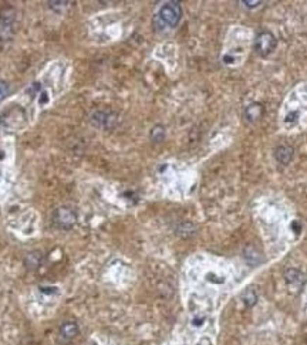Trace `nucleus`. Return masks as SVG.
Listing matches in <instances>:
<instances>
[{"instance_id":"1","label":"nucleus","mask_w":307,"mask_h":345,"mask_svg":"<svg viewBox=\"0 0 307 345\" xmlns=\"http://www.w3.org/2000/svg\"><path fill=\"white\" fill-rule=\"evenodd\" d=\"M182 17V7L179 1H168L159 10V19L168 27H175L181 21Z\"/></svg>"},{"instance_id":"2","label":"nucleus","mask_w":307,"mask_h":345,"mask_svg":"<svg viewBox=\"0 0 307 345\" xmlns=\"http://www.w3.org/2000/svg\"><path fill=\"white\" fill-rule=\"evenodd\" d=\"M54 223L63 230L71 229L77 223L76 212L70 207H59L54 213Z\"/></svg>"},{"instance_id":"3","label":"nucleus","mask_w":307,"mask_h":345,"mask_svg":"<svg viewBox=\"0 0 307 345\" xmlns=\"http://www.w3.org/2000/svg\"><path fill=\"white\" fill-rule=\"evenodd\" d=\"M80 332V328L77 325V323L74 321H66L63 323L59 328V334H57V341L60 345H68L71 344L77 338Z\"/></svg>"},{"instance_id":"4","label":"nucleus","mask_w":307,"mask_h":345,"mask_svg":"<svg viewBox=\"0 0 307 345\" xmlns=\"http://www.w3.org/2000/svg\"><path fill=\"white\" fill-rule=\"evenodd\" d=\"M276 47V39L270 32H263L258 34L256 40H255V50L261 54V56H267L270 54Z\"/></svg>"},{"instance_id":"5","label":"nucleus","mask_w":307,"mask_h":345,"mask_svg":"<svg viewBox=\"0 0 307 345\" xmlns=\"http://www.w3.org/2000/svg\"><path fill=\"white\" fill-rule=\"evenodd\" d=\"M15 21L13 9H3L0 12V40H7L12 34V26Z\"/></svg>"},{"instance_id":"6","label":"nucleus","mask_w":307,"mask_h":345,"mask_svg":"<svg viewBox=\"0 0 307 345\" xmlns=\"http://www.w3.org/2000/svg\"><path fill=\"white\" fill-rule=\"evenodd\" d=\"M275 157H276L277 162L282 165H287L290 163V161L293 159V148L287 146V145H280L277 146L275 151Z\"/></svg>"},{"instance_id":"7","label":"nucleus","mask_w":307,"mask_h":345,"mask_svg":"<svg viewBox=\"0 0 307 345\" xmlns=\"http://www.w3.org/2000/svg\"><path fill=\"white\" fill-rule=\"evenodd\" d=\"M285 277H286V282L289 283L290 285H300L305 280L303 274L299 270H287Z\"/></svg>"},{"instance_id":"8","label":"nucleus","mask_w":307,"mask_h":345,"mask_svg":"<svg viewBox=\"0 0 307 345\" xmlns=\"http://www.w3.org/2000/svg\"><path fill=\"white\" fill-rule=\"evenodd\" d=\"M262 112H263V110H262V107L259 105V104H252V105H249L247 108H246V118H247V121H250V122H255L256 120H259L262 115Z\"/></svg>"},{"instance_id":"9","label":"nucleus","mask_w":307,"mask_h":345,"mask_svg":"<svg viewBox=\"0 0 307 345\" xmlns=\"http://www.w3.org/2000/svg\"><path fill=\"white\" fill-rule=\"evenodd\" d=\"M98 120V126H110L111 125V121L115 122V117L111 115V114H106V112H95L92 115V121Z\"/></svg>"},{"instance_id":"10","label":"nucleus","mask_w":307,"mask_h":345,"mask_svg":"<svg viewBox=\"0 0 307 345\" xmlns=\"http://www.w3.org/2000/svg\"><path fill=\"white\" fill-rule=\"evenodd\" d=\"M242 300H243V303H245V305L247 307V308L253 307V305L256 304V301H258L256 291H255V290H252V288H249L247 291H245V293H243Z\"/></svg>"},{"instance_id":"11","label":"nucleus","mask_w":307,"mask_h":345,"mask_svg":"<svg viewBox=\"0 0 307 345\" xmlns=\"http://www.w3.org/2000/svg\"><path fill=\"white\" fill-rule=\"evenodd\" d=\"M164 138H165V129H164V126L156 125L153 131H151V140H153L154 142H161Z\"/></svg>"},{"instance_id":"12","label":"nucleus","mask_w":307,"mask_h":345,"mask_svg":"<svg viewBox=\"0 0 307 345\" xmlns=\"http://www.w3.org/2000/svg\"><path fill=\"white\" fill-rule=\"evenodd\" d=\"M7 94H9V85H7V82L0 80V102L7 97Z\"/></svg>"},{"instance_id":"13","label":"nucleus","mask_w":307,"mask_h":345,"mask_svg":"<svg viewBox=\"0 0 307 345\" xmlns=\"http://www.w3.org/2000/svg\"><path fill=\"white\" fill-rule=\"evenodd\" d=\"M242 3H243V4H246L247 7H256V6H259V4H261L262 1H246L245 0V1H242Z\"/></svg>"},{"instance_id":"14","label":"nucleus","mask_w":307,"mask_h":345,"mask_svg":"<svg viewBox=\"0 0 307 345\" xmlns=\"http://www.w3.org/2000/svg\"><path fill=\"white\" fill-rule=\"evenodd\" d=\"M203 324V318H194L192 320V325H195V327H200Z\"/></svg>"},{"instance_id":"15","label":"nucleus","mask_w":307,"mask_h":345,"mask_svg":"<svg viewBox=\"0 0 307 345\" xmlns=\"http://www.w3.org/2000/svg\"><path fill=\"white\" fill-rule=\"evenodd\" d=\"M296 115H299V114H290V115H287V118H286V122H290V121H293V122H296L297 120L296 118H293V117H296Z\"/></svg>"}]
</instances>
